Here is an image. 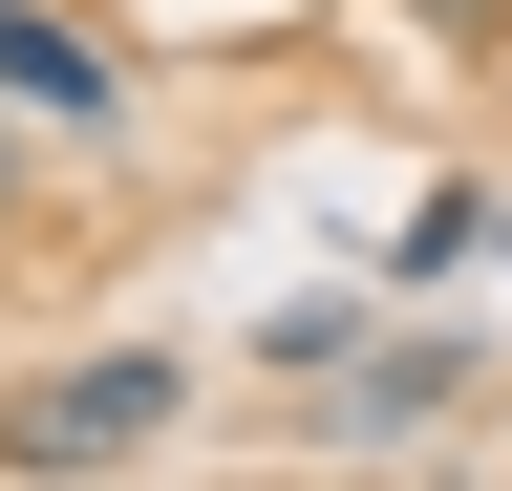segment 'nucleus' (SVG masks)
<instances>
[{
    "instance_id": "6",
    "label": "nucleus",
    "mask_w": 512,
    "mask_h": 491,
    "mask_svg": "<svg viewBox=\"0 0 512 491\" xmlns=\"http://www.w3.org/2000/svg\"><path fill=\"white\" fill-rule=\"evenodd\" d=\"M43 214V150H22V107H0V235H22Z\"/></svg>"
},
{
    "instance_id": "2",
    "label": "nucleus",
    "mask_w": 512,
    "mask_h": 491,
    "mask_svg": "<svg viewBox=\"0 0 512 491\" xmlns=\"http://www.w3.org/2000/svg\"><path fill=\"white\" fill-rule=\"evenodd\" d=\"M0 107H22V129H128V65H107V43L86 22H64V0H0Z\"/></svg>"
},
{
    "instance_id": "4",
    "label": "nucleus",
    "mask_w": 512,
    "mask_h": 491,
    "mask_svg": "<svg viewBox=\"0 0 512 491\" xmlns=\"http://www.w3.org/2000/svg\"><path fill=\"white\" fill-rule=\"evenodd\" d=\"M384 321H363V299H278V321H256V363H278V385H342V363H363Z\"/></svg>"
},
{
    "instance_id": "5",
    "label": "nucleus",
    "mask_w": 512,
    "mask_h": 491,
    "mask_svg": "<svg viewBox=\"0 0 512 491\" xmlns=\"http://www.w3.org/2000/svg\"><path fill=\"white\" fill-rule=\"evenodd\" d=\"M406 43H448V65H512V0H384Z\"/></svg>"
},
{
    "instance_id": "3",
    "label": "nucleus",
    "mask_w": 512,
    "mask_h": 491,
    "mask_svg": "<svg viewBox=\"0 0 512 491\" xmlns=\"http://www.w3.org/2000/svg\"><path fill=\"white\" fill-rule=\"evenodd\" d=\"M448 406H470V342H363L342 363V427H363V449H384V427H448Z\"/></svg>"
},
{
    "instance_id": "7",
    "label": "nucleus",
    "mask_w": 512,
    "mask_h": 491,
    "mask_svg": "<svg viewBox=\"0 0 512 491\" xmlns=\"http://www.w3.org/2000/svg\"><path fill=\"white\" fill-rule=\"evenodd\" d=\"M491 235H512V193H491Z\"/></svg>"
},
{
    "instance_id": "1",
    "label": "nucleus",
    "mask_w": 512,
    "mask_h": 491,
    "mask_svg": "<svg viewBox=\"0 0 512 491\" xmlns=\"http://www.w3.org/2000/svg\"><path fill=\"white\" fill-rule=\"evenodd\" d=\"M171 406H192V363H171V342H107V363H64V385L0 406V470H22V491H86V470H128V449H171Z\"/></svg>"
}]
</instances>
